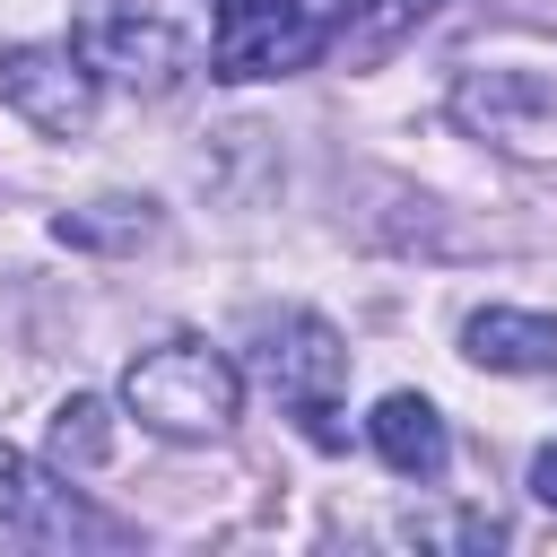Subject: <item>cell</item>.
<instances>
[{
	"label": "cell",
	"instance_id": "5bb4252c",
	"mask_svg": "<svg viewBox=\"0 0 557 557\" xmlns=\"http://www.w3.org/2000/svg\"><path fill=\"white\" fill-rule=\"evenodd\" d=\"M531 496L557 513V444H540V453H531Z\"/></svg>",
	"mask_w": 557,
	"mask_h": 557
},
{
	"label": "cell",
	"instance_id": "9c48e42d",
	"mask_svg": "<svg viewBox=\"0 0 557 557\" xmlns=\"http://www.w3.org/2000/svg\"><path fill=\"white\" fill-rule=\"evenodd\" d=\"M461 357L487 374H557V313H522V305H479L461 322Z\"/></svg>",
	"mask_w": 557,
	"mask_h": 557
},
{
	"label": "cell",
	"instance_id": "ba28073f",
	"mask_svg": "<svg viewBox=\"0 0 557 557\" xmlns=\"http://www.w3.org/2000/svg\"><path fill=\"white\" fill-rule=\"evenodd\" d=\"M453 113L470 122V131H487L496 148H531V113H548L557 122V87L548 78H531V70H461V87H453Z\"/></svg>",
	"mask_w": 557,
	"mask_h": 557
},
{
	"label": "cell",
	"instance_id": "7a4b0ae2",
	"mask_svg": "<svg viewBox=\"0 0 557 557\" xmlns=\"http://www.w3.org/2000/svg\"><path fill=\"white\" fill-rule=\"evenodd\" d=\"M252 366H261V383L278 392V409L305 426V444H339V392H348V339L322 322V313H278V322H261V348H252Z\"/></svg>",
	"mask_w": 557,
	"mask_h": 557
},
{
	"label": "cell",
	"instance_id": "7c38bea8",
	"mask_svg": "<svg viewBox=\"0 0 557 557\" xmlns=\"http://www.w3.org/2000/svg\"><path fill=\"white\" fill-rule=\"evenodd\" d=\"M52 461H61V470H104V461H113V418H104L96 392H70V400L52 409Z\"/></svg>",
	"mask_w": 557,
	"mask_h": 557
},
{
	"label": "cell",
	"instance_id": "5b68a950",
	"mask_svg": "<svg viewBox=\"0 0 557 557\" xmlns=\"http://www.w3.org/2000/svg\"><path fill=\"white\" fill-rule=\"evenodd\" d=\"M0 540H26V548H122L131 531L113 513H96L61 461H26L17 444H0Z\"/></svg>",
	"mask_w": 557,
	"mask_h": 557
},
{
	"label": "cell",
	"instance_id": "52a82bcc",
	"mask_svg": "<svg viewBox=\"0 0 557 557\" xmlns=\"http://www.w3.org/2000/svg\"><path fill=\"white\" fill-rule=\"evenodd\" d=\"M366 444L383 453L392 479H418V487H435L453 470V426H444V409L426 392H383L374 418H366Z\"/></svg>",
	"mask_w": 557,
	"mask_h": 557
},
{
	"label": "cell",
	"instance_id": "3957f363",
	"mask_svg": "<svg viewBox=\"0 0 557 557\" xmlns=\"http://www.w3.org/2000/svg\"><path fill=\"white\" fill-rule=\"evenodd\" d=\"M70 44L96 61L104 87H131V96H174L191 78V52H183L174 17H157L148 0H78Z\"/></svg>",
	"mask_w": 557,
	"mask_h": 557
},
{
	"label": "cell",
	"instance_id": "8fae6325",
	"mask_svg": "<svg viewBox=\"0 0 557 557\" xmlns=\"http://www.w3.org/2000/svg\"><path fill=\"white\" fill-rule=\"evenodd\" d=\"M165 235V209L157 200H87V209H61L52 218V244L70 252H139Z\"/></svg>",
	"mask_w": 557,
	"mask_h": 557
},
{
	"label": "cell",
	"instance_id": "277c9868",
	"mask_svg": "<svg viewBox=\"0 0 557 557\" xmlns=\"http://www.w3.org/2000/svg\"><path fill=\"white\" fill-rule=\"evenodd\" d=\"M209 9V78H296L322 61V17L305 0H200Z\"/></svg>",
	"mask_w": 557,
	"mask_h": 557
},
{
	"label": "cell",
	"instance_id": "6da1fadb",
	"mask_svg": "<svg viewBox=\"0 0 557 557\" xmlns=\"http://www.w3.org/2000/svg\"><path fill=\"white\" fill-rule=\"evenodd\" d=\"M122 409L165 444H209L244 418V366L209 339H157L122 366Z\"/></svg>",
	"mask_w": 557,
	"mask_h": 557
},
{
	"label": "cell",
	"instance_id": "30bf717a",
	"mask_svg": "<svg viewBox=\"0 0 557 557\" xmlns=\"http://www.w3.org/2000/svg\"><path fill=\"white\" fill-rule=\"evenodd\" d=\"M426 17H435V0H331L322 52H339L348 70H374V61H392Z\"/></svg>",
	"mask_w": 557,
	"mask_h": 557
},
{
	"label": "cell",
	"instance_id": "4fadbf2b",
	"mask_svg": "<svg viewBox=\"0 0 557 557\" xmlns=\"http://www.w3.org/2000/svg\"><path fill=\"white\" fill-rule=\"evenodd\" d=\"M400 531H409L418 548H479V557L505 548V522H496V513H409Z\"/></svg>",
	"mask_w": 557,
	"mask_h": 557
},
{
	"label": "cell",
	"instance_id": "8992f818",
	"mask_svg": "<svg viewBox=\"0 0 557 557\" xmlns=\"http://www.w3.org/2000/svg\"><path fill=\"white\" fill-rule=\"evenodd\" d=\"M0 104L44 139H78L104 104V78L78 44H0Z\"/></svg>",
	"mask_w": 557,
	"mask_h": 557
}]
</instances>
